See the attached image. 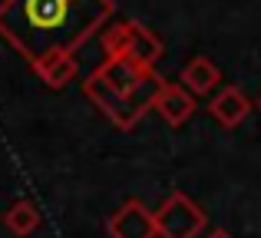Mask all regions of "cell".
<instances>
[{"instance_id": "6da1fadb", "label": "cell", "mask_w": 261, "mask_h": 238, "mask_svg": "<svg viewBox=\"0 0 261 238\" xmlns=\"http://www.w3.org/2000/svg\"><path fill=\"white\" fill-rule=\"evenodd\" d=\"M116 13L113 0H7L0 33L30 66L73 57Z\"/></svg>"}, {"instance_id": "7a4b0ae2", "label": "cell", "mask_w": 261, "mask_h": 238, "mask_svg": "<svg viewBox=\"0 0 261 238\" xmlns=\"http://www.w3.org/2000/svg\"><path fill=\"white\" fill-rule=\"evenodd\" d=\"M162 83L166 80L155 70H142L133 63H119V60H102L89 73V80H83V93L96 110L106 113L116 129L129 133L155 106Z\"/></svg>"}, {"instance_id": "3957f363", "label": "cell", "mask_w": 261, "mask_h": 238, "mask_svg": "<svg viewBox=\"0 0 261 238\" xmlns=\"http://www.w3.org/2000/svg\"><path fill=\"white\" fill-rule=\"evenodd\" d=\"M102 53L106 60H119V63H133L142 70H155L162 57H166V46L162 40L149 30L139 20H122L102 30Z\"/></svg>"}, {"instance_id": "277c9868", "label": "cell", "mask_w": 261, "mask_h": 238, "mask_svg": "<svg viewBox=\"0 0 261 238\" xmlns=\"http://www.w3.org/2000/svg\"><path fill=\"white\" fill-rule=\"evenodd\" d=\"M152 219H155V235L159 238H202L205 225H208L202 205L195 199H189L185 192H178V189L166 195V202L152 212Z\"/></svg>"}, {"instance_id": "5b68a950", "label": "cell", "mask_w": 261, "mask_h": 238, "mask_svg": "<svg viewBox=\"0 0 261 238\" xmlns=\"http://www.w3.org/2000/svg\"><path fill=\"white\" fill-rule=\"evenodd\" d=\"M106 232L109 238H155L152 208H146L142 199H126L106 219Z\"/></svg>"}, {"instance_id": "8992f818", "label": "cell", "mask_w": 261, "mask_h": 238, "mask_svg": "<svg viewBox=\"0 0 261 238\" xmlns=\"http://www.w3.org/2000/svg\"><path fill=\"white\" fill-rule=\"evenodd\" d=\"M152 110L159 113L169 126H182V122H189L192 113H195V96H192L182 83H169L166 80L162 90H159V96H155Z\"/></svg>"}, {"instance_id": "52a82bcc", "label": "cell", "mask_w": 261, "mask_h": 238, "mask_svg": "<svg viewBox=\"0 0 261 238\" xmlns=\"http://www.w3.org/2000/svg\"><path fill=\"white\" fill-rule=\"evenodd\" d=\"M251 110H255V103H251V99L245 96L238 86H222V90L212 96V103H208V113H212L218 122H222L225 129L242 126V122L248 119Z\"/></svg>"}, {"instance_id": "ba28073f", "label": "cell", "mask_w": 261, "mask_h": 238, "mask_svg": "<svg viewBox=\"0 0 261 238\" xmlns=\"http://www.w3.org/2000/svg\"><path fill=\"white\" fill-rule=\"evenodd\" d=\"M178 80H182V86L192 96H208V93H215L218 86H222V70H218L208 57L198 53V57H192L189 63L178 70Z\"/></svg>"}, {"instance_id": "9c48e42d", "label": "cell", "mask_w": 261, "mask_h": 238, "mask_svg": "<svg viewBox=\"0 0 261 238\" xmlns=\"http://www.w3.org/2000/svg\"><path fill=\"white\" fill-rule=\"evenodd\" d=\"M4 225H7V232H10V235L30 238V235L40 228V208H37V202L17 199V202H13V205L4 212Z\"/></svg>"}, {"instance_id": "30bf717a", "label": "cell", "mask_w": 261, "mask_h": 238, "mask_svg": "<svg viewBox=\"0 0 261 238\" xmlns=\"http://www.w3.org/2000/svg\"><path fill=\"white\" fill-rule=\"evenodd\" d=\"M33 73H37V76L43 80L50 90H63V86H70L73 80H76L80 60L76 57H53V60L37 63V66H33Z\"/></svg>"}, {"instance_id": "8fae6325", "label": "cell", "mask_w": 261, "mask_h": 238, "mask_svg": "<svg viewBox=\"0 0 261 238\" xmlns=\"http://www.w3.org/2000/svg\"><path fill=\"white\" fill-rule=\"evenodd\" d=\"M205 238H235V235H231V232H225V228H212V232L205 235Z\"/></svg>"}, {"instance_id": "7c38bea8", "label": "cell", "mask_w": 261, "mask_h": 238, "mask_svg": "<svg viewBox=\"0 0 261 238\" xmlns=\"http://www.w3.org/2000/svg\"><path fill=\"white\" fill-rule=\"evenodd\" d=\"M255 110H258V113H261V96H258V99H255Z\"/></svg>"}, {"instance_id": "4fadbf2b", "label": "cell", "mask_w": 261, "mask_h": 238, "mask_svg": "<svg viewBox=\"0 0 261 238\" xmlns=\"http://www.w3.org/2000/svg\"><path fill=\"white\" fill-rule=\"evenodd\" d=\"M4 4H7V0H0V7H4Z\"/></svg>"}]
</instances>
